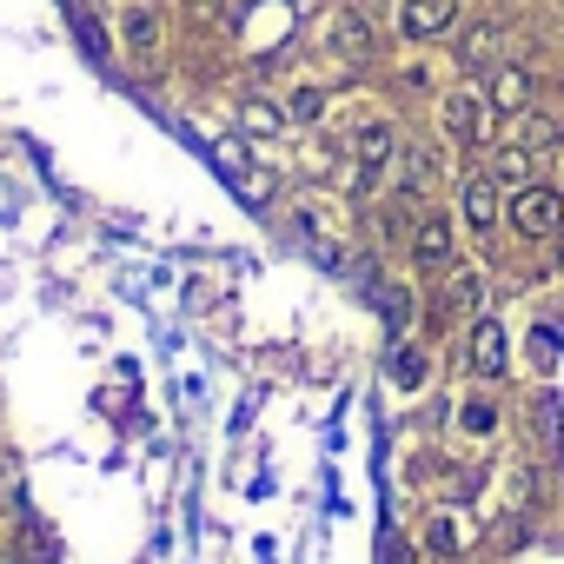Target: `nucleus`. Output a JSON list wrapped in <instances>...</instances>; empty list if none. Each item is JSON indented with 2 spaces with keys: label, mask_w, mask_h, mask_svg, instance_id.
I'll return each mask as SVG.
<instances>
[{
  "label": "nucleus",
  "mask_w": 564,
  "mask_h": 564,
  "mask_svg": "<svg viewBox=\"0 0 564 564\" xmlns=\"http://www.w3.org/2000/svg\"><path fill=\"white\" fill-rule=\"evenodd\" d=\"M498 54H505V28H498V21H478V28L458 41V61H465V67H498Z\"/></svg>",
  "instance_id": "nucleus-9"
},
{
  "label": "nucleus",
  "mask_w": 564,
  "mask_h": 564,
  "mask_svg": "<svg viewBox=\"0 0 564 564\" xmlns=\"http://www.w3.org/2000/svg\"><path fill=\"white\" fill-rule=\"evenodd\" d=\"M392 153H399V133H392L386 120H372V127L352 140V193H372V180L392 166Z\"/></svg>",
  "instance_id": "nucleus-3"
},
{
  "label": "nucleus",
  "mask_w": 564,
  "mask_h": 564,
  "mask_svg": "<svg viewBox=\"0 0 564 564\" xmlns=\"http://www.w3.org/2000/svg\"><path fill=\"white\" fill-rule=\"evenodd\" d=\"M531 160H538V153H524V147H505V153H491V180H498V186H524Z\"/></svg>",
  "instance_id": "nucleus-13"
},
{
  "label": "nucleus",
  "mask_w": 564,
  "mask_h": 564,
  "mask_svg": "<svg viewBox=\"0 0 564 564\" xmlns=\"http://www.w3.org/2000/svg\"><path fill=\"white\" fill-rule=\"evenodd\" d=\"M399 34H412V41H432V34H445L452 21H458V0H399Z\"/></svg>",
  "instance_id": "nucleus-4"
},
{
  "label": "nucleus",
  "mask_w": 564,
  "mask_h": 564,
  "mask_svg": "<svg viewBox=\"0 0 564 564\" xmlns=\"http://www.w3.org/2000/svg\"><path fill=\"white\" fill-rule=\"evenodd\" d=\"M438 127H445V140H458V147H485V140H491V100L471 94V87H458V94H445Z\"/></svg>",
  "instance_id": "nucleus-1"
},
{
  "label": "nucleus",
  "mask_w": 564,
  "mask_h": 564,
  "mask_svg": "<svg viewBox=\"0 0 564 564\" xmlns=\"http://www.w3.org/2000/svg\"><path fill=\"white\" fill-rule=\"evenodd\" d=\"M511 226H518L524 239L564 232V193H557V186H518V193H511Z\"/></svg>",
  "instance_id": "nucleus-2"
},
{
  "label": "nucleus",
  "mask_w": 564,
  "mask_h": 564,
  "mask_svg": "<svg viewBox=\"0 0 564 564\" xmlns=\"http://www.w3.org/2000/svg\"><path fill=\"white\" fill-rule=\"evenodd\" d=\"M392 379H399V386L412 392V386L425 379V352H405V346H399V352H392Z\"/></svg>",
  "instance_id": "nucleus-15"
},
{
  "label": "nucleus",
  "mask_w": 564,
  "mask_h": 564,
  "mask_svg": "<svg viewBox=\"0 0 564 564\" xmlns=\"http://www.w3.org/2000/svg\"><path fill=\"white\" fill-rule=\"evenodd\" d=\"M425 551H438V557H458V551H465V538H458V518H452V511H438V518L425 524Z\"/></svg>",
  "instance_id": "nucleus-14"
},
{
  "label": "nucleus",
  "mask_w": 564,
  "mask_h": 564,
  "mask_svg": "<svg viewBox=\"0 0 564 564\" xmlns=\"http://www.w3.org/2000/svg\"><path fill=\"white\" fill-rule=\"evenodd\" d=\"M412 252H419V265L445 272V265L458 259V232H452V219H445V213H425L419 232H412Z\"/></svg>",
  "instance_id": "nucleus-5"
},
{
  "label": "nucleus",
  "mask_w": 564,
  "mask_h": 564,
  "mask_svg": "<svg viewBox=\"0 0 564 564\" xmlns=\"http://www.w3.org/2000/svg\"><path fill=\"white\" fill-rule=\"evenodd\" d=\"M498 219H505L498 180H491V173H471V180H465V226H471V232H491Z\"/></svg>",
  "instance_id": "nucleus-7"
},
{
  "label": "nucleus",
  "mask_w": 564,
  "mask_h": 564,
  "mask_svg": "<svg viewBox=\"0 0 564 564\" xmlns=\"http://www.w3.org/2000/svg\"><path fill=\"white\" fill-rule=\"evenodd\" d=\"M120 34H127V47H133V54H153V47H160V21H153L147 8H133V14L120 21Z\"/></svg>",
  "instance_id": "nucleus-12"
},
{
  "label": "nucleus",
  "mask_w": 564,
  "mask_h": 564,
  "mask_svg": "<svg viewBox=\"0 0 564 564\" xmlns=\"http://www.w3.org/2000/svg\"><path fill=\"white\" fill-rule=\"evenodd\" d=\"M505 366H511L505 326H498V319H478V326H471V372H478V379H505Z\"/></svg>",
  "instance_id": "nucleus-6"
},
{
  "label": "nucleus",
  "mask_w": 564,
  "mask_h": 564,
  "mask_svg": "<svg viewBox=\"0 0 564 564\" xmlns=\"http://www.w3.org/2000/svg\"><path fill=\"white\" fill-rule=\"evenodd\" d=\"M518 147H524V153L557 147V120H551V113H518Z\"/></svg>",
  "instance_id": "nucleus-11"
},
{
  "label": "nucleus",
  "mask_w": 564,
  "mask_h": 564,
  "mask_svg": "<svg viewBox=\"0 0 564 564\" xmlns=\"http://www.w3.org/2000/svg\"><path fill=\"white\" fill-rule=\"evenodd\" d=\"M452 306H458V313L478 306V272H458V279H452Z\"/></svg>",
  "instance_id": "nucleus-17"
},
{
  "label": "nucleus",
  "mask_w": 564,
  "mask_h": 564,
  "mask_svg": "<svg viewBox=\"0 0 564 564\" xmlns=\"http://www.w3.org/2000/svg\"><path fill=\"white\" fill-rule=\"evenodd\" d=\"M386 564H412V551H399V538L386 544Z\"/></svg>",
  "instance_id": "nucleus-19"
},
{
  "label": "nucleus",
  "mask_w": 564,
  "mask_h": 564,
  "mask_svg": "<svg viewBox=\"0 0 564 564\" xmlns=\"http://www.w3.org/2000/svg\"><path fill=\"white\" fill-rule=\"evenodd\" d=\"M491 107H498V113H524V107H531V74L511 67V61L491 67Z\"/></svg>",
  "instance_id": "nucleus-8"
},
{
  "label": "nucleus",
  "mask_w": 564,
  "mask_h": 564,
  "mask_svg": "<svg viewBox=\"0 0 564 564\" xmlns=\"http://www.w3.org/2000/svg\"><path fill=\"white\" fill-rule=\"evenodd\" d=\"M319 107H326V100H319L313 87H300V94L286 100V113H293V120H319Z\"/></svg>",
  "instance_id": "nucleus-18"
},
{
  "label": "nucleus",
  "mask_w": 564,
  "mask_h": 564,
  "mask_svg": "<svg viewBox=\"0 0 564 564\" xmlns=\"http://www.w3.org/2000/svg\"><path fill=\"white\" fill-rule=\"evenodd\" d=\"M239 120H246L252 133H279V127H286V120H279V113H272L265 100H246V107H239Z\"/></svg>",
  "instance_id": "nucleus-16"
},
{
  "label": "nucleus",
  "mask_w": 564,
  "mask_h": 564,
  "mask_svg": "<svg viewBox=\"0 0 564 564\" xmlns=\"http://www.w3.org/2000/svg\"><path fill=\"white\" fill-rule=\"evenodd\" d=\"M333 47L352 54V61H372V28H366L359 14H339V21H333Z\"/></svg>",
  "instance_id": "nucleus-10"
}]
</instances>
